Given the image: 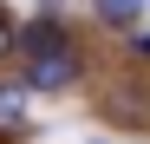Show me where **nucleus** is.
Masks as SVG:
<instances>
[{"label": "nucleus", "mask_w": 150, "mask_h": 144, "mask_svg": "<svg viewBox=\"0 0 150 144\" xmlns=\"http://www.w3.org/2000/svg\"><path fill=\"white\" fill-rule=\"evenodd\" d=\"M26 59V92H65L79 79V53L59 39V46H39V53H20Z\"/></svg>", "instance_id": "1"}, {"label": "nucleus", "mask_w": 150, "mask_h": 144, "mask_svg": "<svg viewBox=\"0 0 150 144\" xmlns=\"http://www.w3.org/2000/svg\"><path fill=\"white\" fill-rule=\"evenodd\" d=\"M26 125V85H0V131Z\"/></svg>", "instance_id": "2"}, {"label": "nucleus", "mask_w": 150, "mask_h": 144, "mask_svg": "<svg viewBox=\"0 0 150 144\" xmlns=\"http://www.w3.org/2000/svg\"><path fill=\"white\" fill-rule=\"evenodd\" d=\"M98 20L105 26H137V13H144V0H91Z\"/></svg>", "instance_id": "3"}, {"label": "nucleus", "mask_w": 150, "mask_h": 144, "mask_svg": "<svg viewBox=\"0 0 150 144\" xmlns=\"http://www.w3.org/2000/svg\"><path fill=\"white\" fill-rule=\"evenodd\" d=\"M65 33L52 26V20H33V26H20V53H39V46H59Z\"/></svg>", "instance_id": "4"}, {"label": "nucleus", "mask_w": 150, "mask_h": 144, "mask_svg": "<svg viewBox=\"0 0 150 144\" xmlns=\"http://www.w3.org/2000/svg\"><path fill=\"white\" fill-rule=\"evenodd\" d=\"M7 53H13V26L0 20V59H7Z\"/></svg>", "instance_id": "5"}, {"label": "nucleus", "mask_w": 150, "mask_h": 144, "mask_svg": "<svg viewBox=\"0 0 150 144\" xmlns=\"http://www.w3.org/2000/svg\"><path fill=\"white\" fill-rule=\"evenodd\" d=\"M39 7H65V0H39Z\"/></svg>", "instance_id": "6"}]
</instances>
